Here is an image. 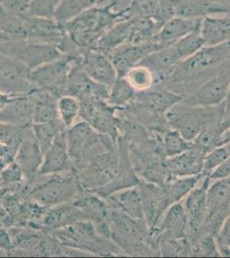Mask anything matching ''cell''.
<instances>
[{
  "mask_svg": "<svg viewBox=\"0 0 230 258\" xmlns=\"http://www.w3.org/2000/svg\"><path fill=\"white\" fill-rule=\"evenodd\" d=\"M229 41L203 47L175 66L161 85L181 97H188L207 80L229 64Z\"/></svg>",
  "mask_w": 230,
  "mask_h": 258,
  "instance_id": "cell-1",
  "label": "cell"
},
{
  "mask_svg": "<svg viewBox=\"0 0 230 258\" xmlns=\"http://www.w3.org/2000/svg\"><path fill=\"white\" fill-rule=\"evenodd\" d=\"M119 162L117 143L102 135L99 144L85 159L73 164V167L83 188L92 191L108 185L116 177Z\"/></svg>",
  "mask_w": 230,
  "mask_h": 258,
  "instance_id": "cell-2",
  "label": "cell"
},
{
  "mask_svg": "<svg viewBox=\"0 0 230 258\" xmlns=\"http://www.w3.org/2000/svg\"><path fill=\"white\" fill-rule=\"evenodd\" d=\"M164 115L169 128L176 130L187 141H193L210 124L229 119V97L215 106H188L180 102Z\"/></svg>",
  "mask_w": 230,
  "mask_h": 258,
  "instance_id": "cell-3",
  "label": "cell"
},
{
  "mask_svg": "<svg viewBox=\"0 0 230 258\" xmlns=\"http://www.w3.org/2000/svg\"><path fill=\"white\" fill-rule=\"evenodd\" d=\"M121 19L127 18L122 12H114L110 6H95L85 10L76 18L63 24V27L84 54L96 48L100 37Z\"/></svg>",
  "mask_w": 230,
  "mask_h": 258,
  "instance_id": "cell-4",
  "label": "cell"
},
{
  "mask_svg": "<svg viewBox=\"0 0 230 258\" xmlns=\"http://www.w3.org/2000/svg\"><path fill=\"white\" fill-rule=\"evenodd\" d=\"M47 232L61 245L80 249L91 255H125L111 238L98 234L95 225L89 220H78L63 228Z\"/></svg>",
  "mask_w": 230,
  "mask_h": 258,
  "instance_id": "cell-5",
  "label": "cell"
},
{
  "mask_svg": "<svg viewBox=\"0 0 230 258\" xmlns=\"http://www.w3.org/2000/svg\"><path fill=\"white\" fill-rule=\"evenodd\" d=\"M46 179L35 182L28 194V200L44 208L71 203L85 190L75 169L62 173L44 176Z\"/></svg>",
  "mask_w": 230,
  "mask_h": 258,
  "instance_id": "cell-6",
  "label": "cell"
},
{
  "mask_svg": "<svg viewBox=\"0 0 230 258\" xmlns=\"http://www.w3.org/2000/svg\"><path fill=\"white\" fill-rule=\"evenodd\" d=\"M230 178L210 182L207 189V210L203 223L192 238L204 235L215 237L225 220L229 217Z\"/></svg>",
  "mask_w": 230,
  "mask_h": 258,
  "instance_id": "cell-7",
  "label": "cell"
},
{
  "mask_svg": "<svg viewBox=\"0 0 230 258\" xmlns=\"http://www.w3.org/2000/svg\"><path fill=\"white\" fill-rule=\"evenodd\" d=\"M79 117L90 124L100 135L108 136L117 143L120 133L116 108L111 106L106 100L96 97H85L79 100Z\"/></svg>",
  "mask_w": 230,
  "mask_h": 258,
  "instance_id": "cell-8",
  "label": "cell"
},
{
  "mask_svg": "<svg viewBox=\"0 0 230 258\" xmlns=\"http://www.w3.org/2000/svg\"><path fill=\"white\" fill-rule=\"evenodd\" d=\"M75 62L78 61L61 56L29 71V80L36 88L49 91L58 98L64 95L68 75Z\"/></svg>",
  "mask_w": 230,
  "mask_h": 258,
  "instance_id": "cell-9",
  "label": "cell"
},
{
  "mask_svg": "<svg viewBox=\"0 0 230 258\" xmlns=\"http://www.w3.org/2000/svg\"><path fill=\"white\" fill-rule=\"evenodd\" d=\"M229 64L200 85L193 93L184 97L181 103L188 106H215L229 97Z\"/></svg>",
  "mask_w": 230,
  "mask_h": 258,
  "instance_id": "cell-10",
  "label": "cell"
},
{
  "mask_svg": "<svg viewBox=\"0 0 230 258\" xmlns=\"http://www.w3.org/2000/svg\"><path fill=\"white\" fill-rule=\"evenodd\" d=\"M43 153L33 133L31 124L24 129L23 138L18 145L14 162L23 170L29 184L33 186L38 175Z\"/></svg>",
  "mask_w": 230,
  "mask_h": 258,
  "instance_id": "cell-11",
  "label": "cell"
},
{
  "mask_svg": "<svg viewBox=\"0 0 230 258\" xmlns=\"http://www.w3.org/2000/svg\"><path fill=\"white\" fill-rule=\"evenodd\" d=\"M65 135L68 153L72 164L85 159L102 139V135L83 120L66 129Z\"/></svg>",
  "mask_w": 230,
  "mask_h": 258,
  "instance_id": "cell-12",
  "label": "cell"
},
{
  "mask_svg": "<svg viewBox=\"0 0 230 258\" xmlns=\"http://www.w3.org/2000/svg\"><path fill=\"white\" fill-rule=\"evenodd\" d=\"M187 220L181 203H174L163 214L157 228L149 232L155 246L163 241L178 240L187 236Z\"/></svg>",
  "mask_w": 230,
  "mask_h": 258,
  "instance_id": "cell-13",
  "label": "cell"
},
{
  "mask_svg": "<svg viewBox=\"0 0 230 258\" xmlns=\"http://www.w3.org/2000/svg\"><path fill=\"white\" fill-rule=\"evenodd\" d=\"M117 147L119 152V161L120 162H119V171L116 177L108 185L92 190V192L103 199L116 191L137 186L140 182V178L136 173L131 163L126 141L120 135L117 140Z\"/></svg>",
  "mask_w": 230,
  "mask_h": 258,
  "instance_id": "cell-14",
  "label": "cell"
},
{
  "mask_svg": "<svg viewBox=\"0 0 230 258\" xmlns=\"http://www.w3.org/2000/svg\"><path fill=\"white\" fill-rule=\"evenodd\" d=\"M210 183L209 176L204 175L195 188L180 202L187 216V237L194 236L203 223L207 210V189Z\"/></svg>",
  "mask_w": 230,
  "mask_h": 258,
  "instance_id": "cell-15",
  "label": "cell"
},
{
  "mask_svg": "<svg viewBox=\"0 0 230 258\" xmlns=\"http://www.w3.org/2000/svg\"><path fill=\"white\" fill-rule=\"evenodd\" d=\"M137 187L142 198L144 221L149 228V232H152L157 228L170 204L166 192L160 186L140 179Z\"/></svg>",
  "mask_w": 230,
  "mask_h": 258,
  "instance_id": "cell-16",
  "label": "cell"
},
{
  "mask_svg": "<svg viewBox=\"0 0 230 258\" xmlns=\"http://www.w3.org/2000/svg\"><path fill=\"white\" fill-rule=\"evenodd\" d=\"M28 68L14 58L0 56V87L11 94H29L36 89L29 79Z\"/></svg>",
  "mask_w": 230,
  "mask_h": 258,
  "instance_id": "cell-17",
  "label": "cell"
},
{
  "mask_svg": "<svg viewBox=\"0 0 230 258\" xmlns=\"http://www.w3.org/2000/svg\"><path fill=\"white\" fill-rule=\"evenodd\" d=\"M109 88L106 85L91 80L83 71L80 62H75L68 75L64 95H69L83 99L85 97H96L108 99Z\"/></svg>",
  "mask_w": 230,
  "mask_h": 258,
  "instance_id": "cell-18",
  "label": "cell"
},
{
  "mask_svg": "<svg viewBox=\"0 0 230 258\" xmlns=\"http://www.w3.org/2000/svg\"><path fill=\"white\" fill-rule=\"evenodd\" d=\"M10 53L29 71L63 56L56 46L30 41H24L23 44L12 47Z\"/></svg>",
  "mask_w": 230,
  "mask_h": 258,
  "instance_id": "cell-19",
  "label": "cell"
},
{
  "mask_svg": "<svg viewBox=\"0 0 230 258\" xmlns=\"http://www.w3.org/2000/svg\"><path fill=\"white\" fill-rule=\"evenodd\" d=\"M66 129L59 133L53 143L43 153L37 176H48L73 170L72 162L68 153Z\"/></svg>",
  "mask_w": 230,
  "mask_h": 258,
  "instance_id": "cell-20",
  "label": "cell"
},
{
  "mask_svg": "<svg viewBox=\"0 0 230 258\" xmlns=\"http://www.w3.org/2000/svg\"><path fill=\"white\" fill-rule=\"evenodd\" d=\"M183 97L163 85H155L145 91L135 93L131 103L160 114L180 103Z\"/></svg>",
  "mask_w": 230,
  "mask_h": 258,
  "instance_id": "cell-21",
  "label": "cell"
},
{
  "mask_svg": "<svg viewBox=\"0 0 230 258\" xmlns=\"http://www.w3.org/2000/svg\"><path fill=\"white\" fill-rule=\"evenodd\" d=\"M174 11L175 16L194 19L229 15V0H175Z\"/></svg>",
  "mask_w": 230,
  "mask_h": 258,
  "instance_id": "cell-22",
  "label": "cell"
},
{
  "mask_svg": "<svg viewBox=\"0 0 230 258\" xmlns=\"http://www.w3.org/2000/svg\"><path fill=\"white\" fill-rule=\"evenodd\" d=\"M80 66L91 80L108 88L117 80L116 71L109 57L96 48L83 54Z\"/></svg>",
  "mask_w": 230,
  "mask_h": 258,
  "instance_id": "cell-23",
  "label": "cell"
},
{
  "mask_svg": "<svg viewBox=\"0 0 230 258\" xmlns=\"http://www.w3.org/2000/svg\"><path fill=\"white\" fill-rule=\"evenodd\" d=\"M154 42L146 44L131 45L125 43L108 54L116 71L117 78H124L132 67L138 64L149 53L160 48Z\"/></svg>",
  "mask_w": 230,
  "mask_h": 258,
  "instance_id": "cell-24",
  "label": "cell"
},
{
  "mask_svg": "<svg viewBox=\"0 0 230 258\" xmlns=\"http://www.w3.org/2000/svg\"><path fill=\"white\" fill-rule=\"evenodd\" d=\"M204 153L192 145L190 149L163 160L167 170L172 177L195 176L202 174Z\"/></svg>",
  "mask_w": 230,
  "mask_h": 258,
  "instance_id": "cell-25",
  "label": "cell"
},
{
  "mask_svg": "<svg viewBox=\"0 0 230 258\" xmlns=\"http://www.w3.org/2000/svg\"><path fill=\"white\" fill-rule=\"evenodd\" d=\"M181 61V57L175 47L170 45L149 53L138 64L149 68L154 74L155 85H161L175 66Z\"/></svg>",
  "mask_w": 230,
  "mask_h": 258,
  "instance_id": "cell-26",
  "label": "cell"
},
{
  "mask_svg": "<svg viewBox=\"0 0 230 258\" xmlns=\"http://www.w3.org/2000/svg\"><path fill=\"white\" fill-rule=\"evenodd\" d=\"M201 19L175 16L167 21L156 33L153 42L160 47L174 44L180 39L199 28Z\"/></svg>",
  "mask_w": 230,
  "mask_h": 258,
  "instance_id": "cell-27",
  "label": "cell"
},
{
  "mask_svg": "<svg viewBox=\"0 0 230 258\" xmlns=\"http://www.w3.org/2000/svg\"><path fill=\"white\" fill-rule=\"evenodd\" d=\"M78 220H86L81 210L72 203H62L45 209L40 227L45 231H53Z\"/></svg>",
  "mask_w": 230,
  "mask_h": 258,
  "instance_id": "cell-28",
  "label": "cell"
},
{
  "mask_svg": "<svg viewBox=\"0 0 230 258\" xmlns=\"http://www.w3.org/2000/svg\"><path fill=\"white\" fill-rule=\"evenodd\" d=\"M199 34L204 47L228 42L230 38L229 15L208 16L202 18Z\"/></svg>",
  "mask_w": 230,
  "mask_h": 258,
  "instance_id": "cell-29",
  "label": "cell"
},
{
  "mask_svg": "<svg viewBox=\"0 0 230 258\" xmlns=\"http://www.w3.org/2000/svg\"><path fill=\"white\" fill-rule=\"evenodd\" d=\"M104 199L110 208L120 210L130 217L144 220L142 198L137 186L116 191Z\"/></svg>",
  "mask_w": 230,
  "mask_h": 258,
  "instance_id": "cell-30",
  "label": "cell"
},
{
  "mask_svg": "<svg viewBox=\"0 0 230 258\" xmlns=\"http://www.w3.org/2000/svg\"><path fill=\"white\" fill-rule=\"evenodd\" d=\"M32 102V123H51L58 121V98L49 91L36 88L29 93Z\"/></svg>",
  "mask_w": 230,
  "mask_h": 258,
  "instance_id": "cell-31",
  "label": "cell"
},
{
  "mask_svg": "<svg viewBox=\"0 0 230 258\" xmlns=\"http://www.w3.org/2000/svg\"><path fill=\"white\" fill-rule=\"evenodd\" d=\"M71 203L81 210L85 220L94 225L108 220L109 205L105 199L92 191L85 189Z\"/></svg>",
  "mask_w": 230,
  "mask_h": 258,
  "instance_id": "cell-32",
  "label": "cell"
},
{
  "mask_svg": "<svg viewBox=\"0 0 230 258\" xmlns=\"http://www.w3.org/2000/svg\"><path fill=\"white\" fill-rule=\"evenodd\" d=\"M0 121L20 126L32 124V102L29 95H16L0 111Z\"/></svg>",
  "mask_w": 230,
  "mask_h": 258,
  "instance_id": "cell-33",
  "label": "cell"
},
{
  "mask_svg": "<svg viewBox=\"0 0 230 258\" xmlns=\"http://www.w3.org/2000/svg\"><path fill=\"white\" fill-rule=\"evenodd\" d=\"M230 119L210 124L192 141L204 154L222 145L229 143Z\"/></svg>",
  "mask_w": 230,
  "mask_h": 258,
  "instance_id": "cell-34",
  "label": "cell"
},
{
  "mask_svg": "<svg viewBox=\"0 0 230 258\" xmlns=\"http://www.w3.org/2000/svg\"><path fill=\"white\" fill-rule=\"evenodd\" d=\"M132 19H121L109 28L100 37L96 49L108 55L114 50L126 43L131 33Z\"/></svg>",
  "mask_w": 230,
  "mask_h": 258,
  "instance_id": "cell-35",
  "label": "cell"
},
{
  "mask_svg": "<svg viewBox=\"0 0 230 258\" xmlns=\"http://www.w3.org/2000/svg\"><path fill=\"white\" fill-rule=\"evenodd\" d=\"M203 174L195 176L172 177L163 188L166 192L167 197L170 205L180 203L187 197V194L192 191L200 182Z\"/></svg>",
  "mask_w": 230,
  "mask_h": 258,
  "instance_id": "cell-36",
  "label": "cell"
},
{
  "mask_svg": "<svg viewBox=\"0 0 230 258\" xmlns=\"http://www.w3.org/2000/svg\"><path fill=\"white\" fill-rule=\"evenodd\" d=\"M192 145V141H187L174 129L168 128L160 135L161 150L164 159L183 153Z\"/></svg>",
  "mask_w": 230,
  "mask_h": 258,
  "instance_id": "cell-37",
  "label": "cell"
},
{
  "mask_svg": "<svg viewBox=\"0 0 230 258\" xmlns=\"http://www.w3.org/2000/svg\"><path fill=\"white\" fill-rule=\"evenodd\" d=\"M158 29L150 18H133L131 33L126 43L142 45L153 42Z\"/></svg>",
  "mask_w": 230,
  "mask_h": 258,
  "instance_id": "cell-38",
  "label": "cell"
},
{
  "mask_svg": "<svg viewBox=\"0 0 230 258\" xmlns=\"http://www.w3.org/2000/svg\"><path fill=\"white\" fill-rule=\"evenodd\" d=\"M136 91L125 78H117L115 82L109 87L107 102L117 109H123L133 99Z\"/></svg>",
  "mask_w": 230,
  "mask_h": 258,
  "instance_id": "cell-39",
  "label": "cell"
},
{
  "mask_svg": "<svg viewBox=\"0 0 230 258\" xmlns=\"http://www.w3.org/2000/svg\"><path fill=\"white\" fill-rule=\"evenodd\" d=\"M80 103L76 97L63 95L57 100V112L62 125L67 129L76 122L79 118Z\"/></svg>",
  "mask_w": 230,
  "mask_h": 258,
  "instance_id": "cell-40",
  "label": "cell"
},
{
  "mask_svg": "<svg viewBox=\"0 0 230 258\" xmlns=\"http://www.w3.org/2000/svg\"><path fill=\"white\" fill-rule=\"evenodd\" d=\"M31 127L42 153L51 146L59 133L66 129L60 120L51 123H32Z\"/></svg>",
  "mask_w": 230,
  "mask_h": 258,
  "instance_id": "cell-41",
  "label": "cell"
},
{
  "mask_svg": "<svg viewBox=\"0 0 230 258\" xmlns=\"http://www.w3.org/2000/svg\"><path fill=\"white\" fill-rule=\"evenodd\" d=\"M136 92L145 91L155 85V76L144 66L137 64L130 69L124 77Z\"/></svg>",
  "mask_w": 230,
  "mask_h": 258,
  "instance_id": "cell-42",
  "label": "cell"
},
{
  "mask_svg": "<svg viewBox=\"0 0 230 258\" xmlns=\"http://www.w3.org/2000/svg\"><path fill=\"white\" fill-rule=\"evenodd\" d=\"M172 45L179 53L181 60L187 59L204 47V41L199 34V28L189 33Z\"/></svg>",
  "mask_w": 230,
  "mask_h": 258,
  "instance_id": "cell-43",
  "label": "cell"
},
{
  "mask_svg": "<svg viewBox=\"0 0 230 258\" xmlns=\"http://www.w3.org/2000/svg\"><path fill=\"white\" fill-rule=\"evenodd\" d=\"M81 0H60L57 6L54 18L58 24H64L76 18L85 11Z\"/></svg>",
  "mask_w": 230,
  "mask_h": 258,
  "instance_id": "cell-44",
  "label": "cell"
},
{
  "mask_svg": "<svg viewBox=\"0 0 230 258\" xmlns=\"http://www.w3.org/2000/svg\"><path fill=\"white\" fill-rule=\"evenodd\" d=\"M189 241L192 256H220L215 238L211 235H204L198 238H189Z\"/></svg>",
  "mask_w": 230,
  "mask_h": 258,
  "instance_id": "cell-45",
  "label": "cell"
},
{
  "mask_svg": "<svg viewBox=\"0 0 230 258\" xmlns=\"http://www.w3.org/2000/svg\"><path fill=\"white\" fill-rule=\"evenodd\" d=\"M229 143L216 147L205 153L203 159L202 174L209 175L215 168L229 159Z\"/></svg>",
  "mask_w": 230,
  "mask_h": 258,
  "instance_id": "cell-46",
  "label": "cell"
},
{
  "mask_svg": "<svg viewBox=\"0 0 230 258\" xmlns=\"http://www.w3.org/2000/svg\"><path fill=\"white\" fill-rule=\"evenodd\" d=\"M60 0H29L27 6V17L53 19Z\"/></svg>",
  "mask_w": 230,
  "mask_h": 258,
  "instance_id": "cell-47",
  "label": "cell"
},
{
  "mask_svg": "<svg viewBox=\"0 0 230 258\" xmlns=\"http://www.w3.org/2000/svg\"><path fill=\"white\" fill-rule=\"evenodd\" d=\"M27 126H15L0 121V142L5 144L19 145Z\"/></svg>",
  "mask_w": 230,
  "mask_h": 258,
  "instance_id": "cell-48",
  "label": "cell"
},
{
  "mask_svg": "<svg viewBox=\"0 0 230 258\" xmlns=\"http://www.w3.org/2000/svg\"><path fill=\"white\" fill-rule=\"evenodd\" d=\"M215 242L220 256H230V218H227L215 235Z\"/></svg>",
  "mask_w": 230,
  "mask_h": 258,
  "instance_id": "cell-49",
  "label": "cell"
},
{
  "mask_svg": "<svg viewBox=\"0 0 230 258\" xmlns=\"http://www.w3.org/2000/svg\"><path fill=\"white\" fill-rule=\"evenodd\" d=\"M18 147V145L5 144L0 142V165L2 167L14 161Z\"/></svg>",
  "mask_w": 230,
  "mask_h": 258,
  "instance_id": "cell-50",
  "label": "cell"
},
{
  "mask_svg": "<svg viewBox=\"0 0 230 258\" xmlns=\"http://www.w3.org/2000/svg\"><path fill=\"white\" fill-rule=\"evenodd\" d=\"M29 0H5L4 6L7 9L21 17H27V6Z\"/></svg>",
  "mask_w": 230,
  "mask_h": 258,
  "instance_id": "cell-51",
  "label": "cell"
},
{
  "mask_svg": "<svg viewBox=\"0 0 230 258\" xmlns=\"http://www.w3.org/2000/svg\"><path fill=\"white\" fill-rule=\"evenodd\" d=\"M230 175V159H227L222 164L218 165L210 172L208 176L210 178V182L221 180V179L227 178Z\"/></svg>",
  "mask_w": 230,
  "mask_h": 258,
  "instance_id": "cell-52",
  "label": "cell"
},
{
  "mask_svg": "<svg viewBox=\"0 0 230 258\" xmlns=\"http://www.w3.org/2000/svg\"><path fill=\"white\" fill-rule=\"evenodd\" d=\"M13 249L12 238L8 229L0 226V249L7 254Z\"/></svg>",
  "mask_w": 230,
  "mask_h": 258,
  "instance_id": "cell-53",
  "label": "cell"
},
{
  "mask_svg": "<svg viewBox=\"0 0 230 258\" xmlns=\"http://www.w3.org/2000/svg\"><path fill=\"white\" fill-rule=\"evenodd\" d=\"M15 96L16 95L6 93L4 91H0V111L14 98Z\"/></svg>",
  "mask_w": 230,
  "mask_h": 258,
  "instance_id": "cell-54",
  "label": "cell"
},
{
  "mask_svg": "<svg viewBox=\"0 0 230 258\" xmlns=\"http://www.w3.org/2000/svg\"><path fill=\"white\" fill-rule=\"evenodd\" d=\"M9 35H7L6 33L4 32L3 30H0V43H6V42H9L10 41Z\"/></svg>",
  "mask_w": 230,
  "mask_h": 258,
  "instance_id": "cell-55",
  "label": "cell"
},
{
  "mask_svg": "<svg viewBox=\"0 0 230 258\" xmlns=\"http://www.w3.org/2000/svg\"><path fill=\"white\" fill-rule=\"evenodd\" d=\"M0 170H1V168H0ZM0 188H2V185H1V180H0Z\"/></svg>",
  "mask_w": 230,
  "mask_h": 258,
  "instance_id": "cell-56",
  "label": "cell"
},
{
  "mask_svg": "<svg viewBox=\"0 0 230 258\" xmlns=\"http://www.w3.org/2000/svg\"><path fill=\"white\" fill-rule=\"evenodd\" d=\"M5 0H0V4H3Z\"/></svg>",
  "mask_w": 230,
  "mask_h": 258,
  "instance_id": "cell-57",
  "label": "cell"
},
{
  "mask_svg": "<svg viewBox=\"0 0 230 258\" xmlns=\"http://www.w3.org/2000/svg\"><path fill=\"white\" fill-rule=\"evenodd\" d=\"M0 168H1V169H2V168H3V167H2V166H1V165H0Z\"/></svg>",
  "mask_w": 230,
  "mask_h": 258,
  "instance_id": "cell-58",
  "label": "cell"
}]
</instances>
